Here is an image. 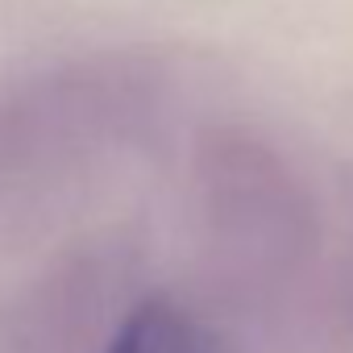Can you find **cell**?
Segmentation results:
<instances>
[{
	"mask_svg": "<svg viewBox=\"0 0 353 353\" xmlns=\"http://www.w3.org/2000/svg\"><path fill=\"white\" fill-rule=\"evenodd\" d=\"M104 353H216L204 328L170 303H141Z\"/></svg>",
	"mask_w": 353,
	"mask_h": 353,
	"instance_id": "6da1fadb",
	"label": "cell"
}]
</instances>
